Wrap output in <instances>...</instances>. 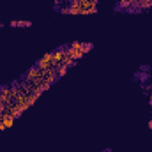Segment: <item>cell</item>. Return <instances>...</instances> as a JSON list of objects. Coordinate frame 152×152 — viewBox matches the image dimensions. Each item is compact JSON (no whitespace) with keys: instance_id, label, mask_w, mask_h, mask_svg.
I'll list each match as a JSON object with an SVG mask.
<instances>
[{"instance_id":"6da1fadb","label":"cell","mask_w":152,"mask_h":152,"mask_svg":"<svg viewBox=\"0 0 152 152\" xmlns=\"http://www.w3.org/2000/svg\"><path fill=\"white\" fill-rule=\"evenodd\" d=\"M51 58H53V55H51V53H46V55H44V57H42V58L39 60L37 64H36V66H37V67L41 69V71L51 69V67H53V64H51Z\"/></svg>"},{"instance_id":"7a4b0ae2","label":"cell","mask_w":152,"mask_h":152,"mask_svg":"<svg viewBox=\"0 0 152 152\" xmlns=\"http://www.w3.org/2000/svg\"><path fill=\"white\" fill-rule=\"evenodd\" d=\"M12 124H14V117H11V115H2V129H4V131L9 129V127H12Z\"/></svg>"},{"instance_id":"3957f363","label":"cell","mask_w":152,"mask_h":152,"mask_svg":"<svg viewBox=\"0 0 152 152\" xmlns=\"http://www.w3.org/2000/svg\"><path fill=\"white\" fill-rule=\"evenodd\" d=\"M129 5H133V0H120L118 2V7H122V9H126Z\"/></svg>"},{"instance_id":"277c9868","label":"cell","mask_w":152,"mask_h":152,"mask_svg":"<svg viewBox=\"0 0 152 152\" xmlns=\"http://www.w3.org/2000/svg\"><path fill=\"white\" fill-rule=\"evenodd\" d=\"M149 127H151V129H152V120H151V122H149Z\"/></svg>"}]
</instances>
